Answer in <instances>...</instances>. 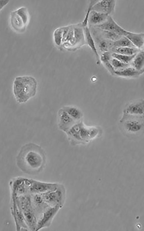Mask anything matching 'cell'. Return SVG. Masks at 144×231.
<instances>
[{
	"instance_id": "6da1fadb",
	"label": "cell",
	"mask_w": 144,
	"mask_h": 231,
	"mask_svg": "<svg viewBox=\"0 0 144 231\" xmlns=\"http://www.w3.org/2000/svg\"><path fill=\"white\" fill-rule=\"evenodd\" d=\"M17 165L24 173L31 175L37 174L45 167V152L40 146L29 143L23 146L16 158Z\"/></svg>"
},
{
	"instance_id": "7a4b0ae2",
	"label": "cell",
	"mask_w": 144,
	"mask_h": 231,
	"mask_svg": "<svg viewBox=\"0 0 144 231\" xmlns=\"http://www.w3.org/2000/svg\"><path fill=\"white\" fill-rule=\"evenodd\" d=\"M37 82L35 79L30 75L16 77L13 85V91L17 102L20 103H26L36 95Z\"/></svg>"
},
{
	"instance_id": "3957f363",
	"label": "cell",
	"mask_w": 144,
	"mask_h": 231,
	"mask_svg": "<svg viewBox=\"0 0 144 231\" xmlns=\"http://www.w3.org/2000/svg\"><path fill=\"white\" fill-rule=\"evenodd\" d=\"M119 122L122 131L127 137L135 139L144 135V115L123 113Z\"/></svg>"
},
{
	"instance_id": "277c9868",
	"label": "cell",
	"mask_w": 144,
	"mask_h": 231,
	"mask_svg": "<svg viewBox=\"0 0 144 231\" xmlns=\"http://www.w3.org/2000/svg\"><path fill=\"white\" fill-rule=\"evenodd\" d=\"M16 198L29 230L36 231L38 218L32 205L30 194L17 197Z\"/></svg>"
},
{
	"instance_id": "5b68a950",
	"label": "cell",
	"mask_w": 144,
	"mask_h": 231,
	"mask_svg": "<svg viewBox=\"0 0 144 231\" xmlns=\"http://www.w3.org/2000/svg\"><path fill=\"white\" fill-rule=\"evenodd\" d=\"M45 202L49 206H59L62 208L65 204L66 191L64 185L60 183L54 190L43 194Z\"/></svg>"
},
{
	"instance_id": "8992f818",
	"label": "cell",
	"mask_w": 144,
	"mask_h": 231,
	"mask_svg": "<svg viewBox=\"0 0 144 231\" xmlns=\"http://www.w3.org/2000/svg\"><path fill=\"white\" fill-rule=\"evenodd\" d=\"M10 208L17 231L29 230L22 212L18 204L16 197L11 195Z\"/></svg>"
},
{
	"instance_id": "52a82bcc",
	"label": "cell",
	"mask_w": 144,
	"mask_h": 231,
	"mask_svg": "<svg viewBox=\"0 0 144 231\" xmlns=\"http://www.w3.org/2000/svg\"><path fill=\"white\" fill-rule=\"evenodd\" d=\"M29 178L21 177L14 178L9 182L10 195L18 197L29 193Z\"/></svg>"
},
{
	"instance_id": "ba28073f",
	"label": "cell",
	"mask_w": 144,
	"mask_h": 231,
	"mask_svg": "<svg viewBox=\"0 0 144 231\" xmlns=\"http://www.w3.org/2000/svg\"><path fill=\"white\" fill-rule=\"evenodd\" d=\"M62 208L59 206H49L47 207L38 219L36 231L50 227L54 217Z\"/></svg>"
},
{
	"instance_id": "9c48e42d",
	"label": "cell",
	"mask_w": 144,
	"mask_h": 231,
	"mask_svg": "<svg viewBox=\"0 0 144 231\" xmlns=\"http://www.w3.org/2000/svg\"><path fill=\"white\" fill-rule=\"evenodd\" d=\"M30 194H43L56 189L60 184L42 181L33 179L29 178Z\"/></svg>"
},
{
	"instance_id": "30bf717a",
	"label": "cell",
	"mask_w": 144,
	"mask_h": 231,
	"mask_svg": "<svg viewBox=\"0 0 144 231\" xmlns=\"http://www.w3.org/2000/svg\"><path fill=\"white\" fill-rule=\"evenodd\" d=\"M94 27L114 32L122 36H126L128 32L119 25L111 16H108L104 23Z\"/></svg>"
},
{
	"instance_id": "8fae6325",
	"label": "cell",
	"mask_w": 144,
	"mask_h": 231,
	"mask_svg": "<svg viewBox=\"0 0 144 231\" xmlns=\"http://www.w3.org/2000/svg\"><path fill=\"white\" fill-rule=\"evenodd\" d=\"M116 0H98L93 6L92 10L111 16L115 10Z\"/></svg>"
},
{
	"instance_id": "7c38bea8",
	"label": "cell",
	"mask_w": 144,
	"mask_h": 231,
	"mask_svg": "<svg viewBox=\"0 0 144 231\" xmlns=\"http://www.w3.org/2000/svg\"><path fill=\"white\" fill-rule=\"evenodd\" d=\"M123 113L134 115H144V99H139L129 103L124 107Z\"/></svg>"
},
{
	"instance_id": "4fadbf2b",
	"label": "cell",
	"mask_w": 144,
	"mask_h": 231,
	"mask_svg": "<svg viewBox=\"0 0 144 231\" xmlns=\"http://www.w3.org/2000/svg\"><path fill=\"white\" fill-rule=\"evenodd\" d=\"M74 34L75 44L73 51L86 44L84 28L81 23L72 25Z\"/></svg>"
},
{
	"instance_id": "5bb4252c",
	"label": "cell",
	"mask_w": 144,
	"mask_h": 231,
	"mask_svg": "<svg viewBox=\"0 0 144 231\" xmlns=\"http://www.w3.org/2000/svg\"><path fill=\"white\" fill-rule=\"evenodd\" d=\"M109 15L92 10L88 17V25L90 27H95L104 23Z\"/></svg>"
},
{
	"instance_id": "9a60e30c",
	"label": "cell",
	"mask_w": 144,
	"mask_h": 231,
	"mask_svg": "<svg viewBox=\"0 0 144 231\" xmlns=\"http://www.w3.org/2000/svg\"><path fill=\"white\" fill-rule=\"evenodd\" d=\"M83 28L86 44L89 47L94 53L96 60V63L97 64H99L100 63V57L90 29L88 26L83 27Z\"/></svg>"
},
{
	"instance_id": "2e32d148",
	"label": "cell",
	"mask_w": 144,
	"mask_h": 231,
	"mask_svg": "<svg viewBox=\"0 0 144 231\" xmlns=\"http://www.w3.org/2000/svg\"><path fill=\"white\" fill-rule=\"evenodd\" d=\"M125 36L138 49L141 50L144 47V32L136 33L128 31Z\"/></svg>"
},
{
	"instance_id": "e0dca14e",
	"label": "cell",
	"mask_w": 144,
	"mask_h": 231,
	"mask_svg": "<svg viewBox=\"0 0 144 231\" xmlns=\"http://www.w3.org/2000/svg\"><path fill=\"white\" fill-rule=\"evenodd\" d=\"M59 116L60 124L62 127L66 130L68 129V130L75 124V121L73 119L63 108L59 110Z\"/></svg>"
},
{
	"instance_id": "ac0fdd59",
	"label": "cell",
	"mask_w": 144,
	"mask_h": 231,
	"mask_svg": "<svg viewBox=\"0 0 144 231\" xmlns=\"http://www.w3.org/2000/svg\"><path fill=\"white\" fill-rule=\"evenodd\" d=\"M98 133V129L93 127H88L82 122L79 134L82 141H88L95 137Z\"/></svg>"
},
{
	"instance_id": "d6986e66",
	"label": "cell",
	"mask_w": 144,
	"mask_h": 231,
	"mask_svg": "<svg viewBox=\"0 0 144 231\" xmlns=\"http://www.w3.org/2000/svg\"><path fill=\"white\" fill-rule=\"evenodd\" d=\"M142 74L130 65L119 71H115L114 75L124 78H136Z\"/></svg>"
},
{
	"instance_id": "ffe728a7",
	"label": "cell",
	"mask_w": 144,
	"mask_h": 231,
	"mask_svg": "<svg viewBox=\"0 0 144 231\" xmlns=\"http://www.w3.org/2000/svg\"><path fill=\"white\" fill-rule=\"evenodd\" d=\"M130 65L142 74L144 72V51L140 50L136 54Z\"/></svg>"
},
{
	"instance_id": "44dd1931",
	"label": "cell",
	"mask_w": 144,
	"mask_h": 231,
	"mask_svg": "<svg viewBox=\"0 0 144 231\" xmlns=\"http://www.w3.org/2000/svg\"><path fill=\"white\" fill-rule=\"evenodd\" d=\"M10 22L12 27L15 30L19 32H22L25 30L26 26L15 11L12 12L11 13Z\"/></svg>"
},
{
	"instance_id": "7402d4cb",
	"label": "cell",
	"mask_w": 144,
	"mask_h": 231,
	"mask_svg": "<svg viewBox=\"0 0 144 231\" xmlns=\"http://www.w3.org/2000/svg\"><path fill=\"white\" fill-rule=\"evenodd\" d=\"M99 35L105 39L114 42L120 38L122 36L111 31L94 27Z\"/></svg>"
},
{
	"instance_id": "603a6c76",
	"label": "cell",
	"mask_w": 144,
	"mask_h": 231,
	"mask_svg": "<svg viewBox=\"0 0 144 231\" xmlns=\"http://www.w3.org/2000/svg\"><path fill=\"white\" fill-rule=\"evenodd\" d=\"M113 52L121 54L132 55L137 54L140 50L135 47H120L112 49Z\"/></svg>"
},
{
	"instance_id": "cb8c5ba5",
	"label": "cell",
	"mask_w": 144,
	"mask_h": 231,
	"mask_svg": "<svg viewBox=\"0 0 144 231\" xmlns=\"http://www.w3.org/2000/svg\"><path fill=\"white\" fill-rule=\"evenodd\" d=\"M75 120L80 119L83 116L82 112L77 108L71 106H66L62 108Z\"/></svg>"
},
{
	"instance_id": "d4e9b609",
	"label": "cell",
	"mask_w": 144,
	"mask_h": 231,
	"mask_svg": "<svg viewBox=\"0 0 144 231\" xmlns=\"http://www.w3.org/2000/svg\"><path fill=\"white\" fill-rule=\"evenodd\" d=\"M125 47L136 48L127 37L123 36L119 40L113 42L112 49Z\"/></svg>"
},
{
	"instance_id": "484cf974",
	"label": "cell",
	"mask_w": 144,
	"mask_h": 231,
	"mask_svg": "<svg viewBox=\"0 0 144 231\" xmlns=\"http://www.w3.org/2000/svg\"><path fill=\"white\" fill-rule=\"evenodd\" d=\"M82 122L73 125L68 130V134L70 137L78 141H82L79 132Z\"/></svg>"
},
{
	"instance_id": "4316f807",
	"label": "cell",
	"mask_w": 144,
	"mask_h": 231,
	"mask_svg": "<svg viewBox=\"0 0 144 231\" xmlns=\"http://www.w3.org/2000/svg\"><path fill=\"white\" fill-rule=\"evenodd\" d=\"M15 11L22 19L24 25L26 26L29 20V13L26 8L24 7H21Z\"/></svg>"
},
{
	"instance_id": "83f0119b",
	"label": "cell",
	"mask_w": 144,
	"mask_h": 231,
	"mask_svg": "<svg viewBox=\"0 0 144 231\" xmlns=\"http://www.w3.org/2000/svg\"><path fill=\"white\" fill-rule=\"evenodd\" d=\"M136 54L132 55H127L112 53L111 56L112 57L116 59L123 63L130 64Z\"/></svg>"
},
{
	"instance_id": "f1b7e54d",
	"label": "cell",
	"mask_w": 144,
	"mask_h": 231,
	"mask_svg": "<svg viewBox=\"0 0 144 231\" xmlns=\"http://www.w3.org/2000/svg\"><path fill=\"white\" fill-rule=\"evenodd\" d=\"M110 62L115 71L122 70L130 65V64L123 63L112 57L110 60Z\"/></svg>"
},
{
	"instance_id": "f546056e",
	"label": "cell",
	"mask_w": 144,
	"mask_h": 231,
	"mask_svg": "<svg viewBox=\"0 0 144 231\" xmlns=\"http://www.w3.org/2000/svg\"><path fill=\"white\" fill-rule=\"evenodd\" d=\"M54 40L56 44L58 46H61L63 38V27L57 28L54 33Z\"/></svg>"
},
{
	"instance_id": "4dcf8cb0",
	"label": "cell",
	"mask_w": 144,
	"mask_h": 231,
	"mask_svg": "<svg viewBox=\"0 0 144 231\" xmlns=\"http://www.w3.org/2000/svg\"><path fill=\"white\" fill-rule=\"evenodd\" d=\"M97 1V0L90 1L85 17L84 20L81 23L83 27L88 26V20L89 14L92 10L93 6Z\"/></svg>"
},
{
	"instance_id": "1f68e13d",
	"label": "cell",
	"mask_w": 144,
	"mask_h": 231,
	"mask_svg": "<svg viewBox=\"0 0 144 231\" xmlns=\"http://www.w3.org/2000/svg\"><path fill=\"white\" fill-rule=\"evenodd\" d=\"M8 1H9L8 0H0V9L1 10L2 9V8L8 3Z\"/></svg>"
}]
</instances>
